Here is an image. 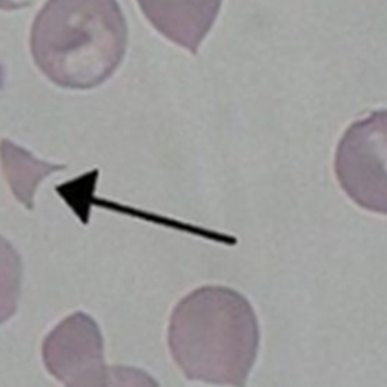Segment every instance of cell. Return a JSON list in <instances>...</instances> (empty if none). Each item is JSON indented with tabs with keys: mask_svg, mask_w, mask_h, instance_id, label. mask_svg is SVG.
Listing matches in <instances>:
<instances>
[{
	"mask_svg": "<svg viewBox=\"0 0 387 387\" xmlns=\"http://www.w3.org/2000/svg\"><path fill=\"white\" fill-rule=\"evenodd\" d=\"M261 324L250 300L224 285H205L173 307L167 345L183 377L247 387L261 351Z\"/></svg>",
	"mask_w": 387,
	"mask_h": 387,
	"instance_id": "cell-1",
	"label": "cell"
},
{
	"mask_svg": "<svg viewBox=\"0 0 387 387\" xmlns=\"http://www.w3.org/2000/svg\"><path fill=\"white\" fill-rule=\"evenodd\" d=\"M127 23L116 0H49L33 20L31 52L41 73L70 89H89L121 64Z\"/></svg>",
	"mask_w": 387,
	"mask_h": 387,
	"instance_id": "cell-2",
	"label": "cell"
},
{
	"mask_svg": "<svg viewBox=\"0 0 387 387\" xmlns=\"http://www.w3.org/2000/svg\"><path fill=\"white\" fill-rule=\"evenodd\" d=\"M334 175L357 207L387 217V109L347 129L336 147Z\"/></svg>",
	"mask_w": 387,
	"mask_h": 387,
	"instance_id": "cell-3",
	"label": "cell"
},
{
	"mask_svg": "<svg viewBox=\"0 0 387 387\" xmlns=\"http://www.w3.org/2000/svg\"><path fill=\"white\" fill-rule=\"evenodd\" d=\"M41 360L62 387H94L108 365L99 322L85 312L65 316L43 339Z\"/></svg>",
	"mask_w": 387,
	"mask_h": 387,
	"instance_id": "cell-4",
	"label": "cell"
},
{
	"mask_svg": "<svg viewBox=\"0 0 387 387\" xmlns=\"http://www.w3.org/2000/svg\"><path fill=\"white\" fill-rule=\"evenodd\" d=\"M222 0H138L146 18L170 41L197 53L219 14Z\"/></svg>",
	"mask_w": 387,
	"mask_h": 387,
	"instance_id": "cell-5",
	"label": "cell"
},
{
	"mask_svg": "<svg viewBox=\"0 0 387 387\" xmlns=\"http://www.w3.org/2000/svg\"><path fill=\"white\" fill-rule=\"evenodd\" d=\"M0 162L11 192L28 210L35 207V195L41 182L53 173L67 168V165L35 158L31 151L11 143L9 139L0 143Z\"/></svg>",
	"mask_w": 387,
	"mask_h": 387,
	"instance_id": "cell-6",
	"label": "cell"
},
{
	"mask_svg": "<svg viewBox=\"0 0 387 387\" xmlns=\"http://www.w3.org/2000/svg\"><path fill=\"white\" fill-rule=\"evenodd\" d=\"M23 259L14 244L0 234V325L18 310L23 290Z\"/></svg>",
	"mask_w": 387,
	"mask_h": 387,
	"instance_id": "cell-7",
	"label": "cell"
},
{
	"mask_svg": "<svg viewBox=\"0 0 387 387\" xmlns=\"http://www.w3.org/2000/svg\"><path fill=\"white\" fill-rule=\"evenodd\" d=\"M94 387H160V384L153 375L141 368L108 365Z\"/></svg>",
	"mask_w": 387,
	"mask_h": 387,
	"instance_id": "cell-8",
	"label": "cell"
},
{
	"mask_svg": "<svg viewBox=\"0 0 387 387\" xmlns=\"http://www.w3.org/2000/svg\"><path fill=\"white\" fill-rule=\"evenodd\" d=\"M31 6V2H17V0H0V9L4 11H16Z\"/></svg>",
	"mask_w": 387,
	"mask_h": 387,
	"instance_id": "cell-9",
	"label": "cell"
}]
</instances>
